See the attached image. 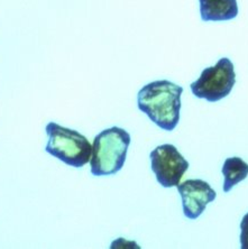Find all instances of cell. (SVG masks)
<instances>
[{
	"label": "cell",
	"instance_id": "cell-1",
	"mask_svg": "<svg viewBox=\"0 0 248 249\" xmlns=\"http://www.w3.org/2000/svg\"><path fill=\"white\" fill-rule=\"evenodd\" d=\"M182 93L183 88L167 80L151 82L138 92V108L159 128L171 131L180 120Z\"/></svg>",
	"mask_w": 248,
	"mask_h": 249
},
{
	"label": "cell",
	"instance_id": "cell-2",
	"mask_svg": "<svg viewBox=\"0 0 248 249\" xmlns=\"http://www.w3.org/2000/svg\"><path fill=\"white\" fill-rule=\"evenodd\" d=\"M130 135L119 127H111L98 134L92 144L90 159L91 173L94 177L116 174L125 164Z\"/></svg>",
	"mask_w": 248,
	"mask_h": 249
},
{
	"label": "cell",
	"instance_id": "cell-3",
	"mask_svg": "<svg viewBox=\"0 0 248 249\" xmlns=\"http://www.w3.org/2000/svg\"><path fill=\"white\" fill-rule=\"evenodd\" d=\"M49 135L45 151L62 162L73 167H82L90 162L92 145L79 131L62 127L55 123L47 124Z\"/></svg>",
	"mask_w": 248,
	"mask_h": 249
},
{
	"label": "cell",
	"instance_id": "cell-4",
	"mask_svg": "<svg viewBox=\"0 0 248 249\" xmlns=\"http://www.w3.org/2000/svg\"><path fill=\"white\" fill-rule=\"evenodd\" d=\"M236 83V73L232 62L222 57L213 67L204 69L200 78L192 82L191 91L196 98L217 102L230 93Z\"/></svg>",
	"mask_w": 248,
	"mask_h": 249
},
{
	"label": "cell",
	"instance_id": "cell-5",
	"mask_svg": "<svg viewBox=\"0 0 248 249\" xmlns=\"http://www.w3.org/2000/svg\"><path fill=\"white\" fill-rule=\"evenodd\" d=\"M152 171L156 180L164 188H173L180 184L181 178L189 168V162L171 144L158 146L151 155Z\"/></svg>",
	"mask_w": 248,
	"mask_h": 249
},
{
	"label": "cell",
	"instance_id": "cell-6",
	"mask_svg": "<svg viewBox=\"0 0 248 249\" xmlns=\"http://www.w3.org/2000/svg\"><path fill=\"white\" fill-rule=\"evenodd\" d=\"M182 197L183 213L188 219L199 218L206 210L208 203L214 201L217 193L203 180H187L177 185Z\"/></svg>",
	"mask_w": 248,
	"mask_h": 249
},
{
	"label": "cell",
	"instance_id": "cell-7",
	"mask_svg": "<svg viewBox=\"0 0 248 249\" xmlns=\"http://www.w3.org/2000/svg\"><path fill=\"white\" fill-rule=\"evenodd\" d=\"M203 21L230 20L238 15L237 0H199Z\"/></svg>",
	"mask_w": 248,
	"mask_h": 249
},
{
	"label": "cell",
	"instance_id": "cell-8",
	"mask_svg": "<svg viewBox=\"0 0 248 249\" xmlns=\"http://www.w3.org/2000/svg\"><path fill=\"white\" fill-rule=\"evenodd\" d=\"M222 174L225 177L224 192L227 193L248 177V164L239 157H229L222 166Z\"/></svg>",
	"mask_w": 248,
	"mask_h": 249
},
{
	"label": "cell",
	"instance_id": "cell-9",
	"mask_svg": "<svg viewBox=\"0 0 248 249\" xmlns=\"http://www.w3.org/2000/svg\"><path fill=\"white\" fill-rule=\"evenodd\" d=\"M240 245L243 249H248V213L244 215L240 223Z\"/></svg>",
	"mask_w": 248,
	"mask_h": 249
}]
</instances>
